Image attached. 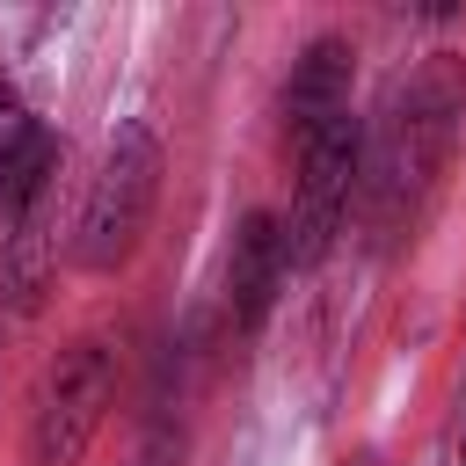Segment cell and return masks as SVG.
I'll list each match as a JSON object with an SVG mask.
<instances>
[{"mask_svg": "<svg viewBox=\"0 0 466 466\" xmlns=\"http://www.w3.org/2000/svg\"><path fill=\"white\" fill-rule=\"evenodd\" d=\"M284 226L269 211H248L233 226V248H226V313L240 335H255L277 306V284H284Z\"/></svg>", "mask_w": 466, "mask_h": 466, "instance_id": "52a82bcc", "label": "cell"}, {"mask_svg": "<svg viewBox=\"0 0 466 466\" xmlns=\"http://www.w3.org/2000/svg\"><path fill=\"white\" fill-rule=\"evenodd\" d=\"M350 80H357L350 36H313L291 58V80H284V131H291V146H306L320 124L350 116Z\"/></svg>", "mask_w": 466, "mask_h": 466, "instance_id": "8992f818", "label": "cell"}, {"mask_svg": "<svg viewBox=\"0 0 466 466\" xmlns=\"http://www.w3.org/2000/svg\"><path fill=\"white\" fill-rule=\"evenodd\" d=\"M116 400V350L109 342H73L44 371L36 415H29V466H80L87 444L102 437Z\"/></svg>", "mask_w": 466, "mask_h": 466, "instance_id": "277c9868", "label": "cell"}, {"mask_svg": "<svg viewBox=\"0 0 466 466\" xmlns=\"http://www.w3.org/2000/svg\"><path fill=\"white\" fill-rule=\"evenodd\" d=\"M459 466H466V444H459Z\"/></svg>", "mask_w": 466, "mask_h": 466, "instance_id": "ba28073f", "label": "cell"}, {"mask_svg": "<svg viewBox=\"0 0 466 466\" xmlns=\"http://www.w3.org/2000/svg\"><path fill=\"white\" fill-rule=\"evenodd\" d=\"M51 175H58V138L36 124V109L15 95V80H0V211H7V226L44 211Z\"/></svg>", "mask_w": 466, "mask_h": 466, "instance_id": "5b68a950", "label": "cell"}, {"mask_svg": "<svg viewBox=\"0 0 466 466\" xmlns=\"http://www.w3.org/2000/svg\"><path fill=\"white\" fill-rule=\"evenodd\" d=\"M451 124H459V73L437 58L422 66L379 116V131H364V167H357V204L371 240H400L422 211V197L437 189V167L451 160Z\"/></svg>", "mask_w": 466, "mask_h": 466, "instance_id": "6da1fadb", "label": "cell"}, {"mask_svg": "<svg viewBox=\"0 0 466 466\" xmlns=\"http://www.w3.org/2000/svg\"><path fill=\"white\" fill-rule=\"evenodd\" d=\"M357 167H364V124L357 116H335L299 146L291 218H277L284 226V269H313L335 248V233L357 204Z\"/></svg>", "mask_w": 466, "mask_h": 466, "instance_id": "3957f363", "label": "cell"}, {"mask_svg": "<svg viewBox=\"0 0 466 466\" xmlns=\"http://www.w3.org/2000/svg\"><path fill=\"white\" fill-rule=\"evenodd\" d=\"M153 204H160V138L153 124L124 116L102 146V167L87 182V204H80V233H73V262L95 269V277H116L146 226H153Z\"/></svg>", "mask_w": 466, "mask_h": 466, "instance_id": "7a4b0ae2", "label": "cell"}]
</instances>
